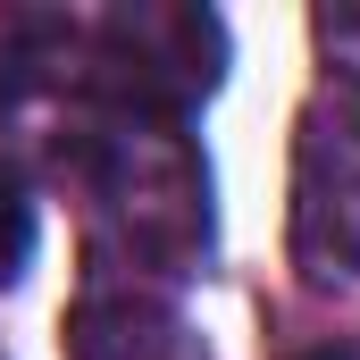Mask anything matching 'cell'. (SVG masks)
I'll list each match as a JSON object with an SVG mask.
<instances>
[{"instance_id":"8992f818","label":"cell","mask_w":360,"mask_h":360,"mask_svg":"<svg viewBox=\"0 0 360 360\" xmlns=\"http://www.w3.org/2000/svg\"><path fill=\"white\" fill-rule=\"evenodd\" d=\"M310 42H319L327 76H344V84L360 92V0H344V8H319V17H310Z\"/></svg>"},{"instance_id":"277c9868","label":"cell","mask_w":360,"mask_h":360,"mask_svg":"<svg viewBox=\"0 0 360 360\" xmlns=\"http://www.w3.org/2000/svg\"><path fill=\"white\" fill-rule=\"evenodd\" d=\"M68 360H210L168 293L134 276H92L68 310Z\"/></svg>"},{"instance_id":"3957f363","label":"cell","mask_w":360,"mask_h":360,"mask_svg":"<svg viewBox=\"0 0 360 360\" xmlns=\"http://www.w3.org/2000/svg\"><path fill=\"white\" fill-rule=\"evenodd\" d=\"M293 269H302V285H360V101L302 109V134H293Z\"/></svg>"},{"instance_id":"52a82bcc","label":"cell","mask_w":360,"mask_h":360,"mask_svg":"<svg viewBox=\"0 0 360 360\" xmlns=\"http://www.w3.org/2000/svg\"><path fill=\"white\" fill-rule=\"evenodd\" d=\"M302 360H360V344H319V352H302Z\"/></svg>"},{"instance_id":"6da1fadb","label":"cell","mask_w":360,"mask_h":360,"mask_svg":"<svg viewBox=\"0 0 360 360\" xmlns=\"http://www.w3.org/2000/svg\"><path fill=\"white\" fill-rule=\"evenodd\" d=\"M76 184L92 193L101 235L126 252V269L193 276L210 252V168L184 134V117L101 109L76 143Z\"/></svg>"},{"instance_id":"7a4b0ae2","label":"cell","mask_w":360,"mask_h":360,"mask_svg":"<svg viewBox=\"0 0 360 360\" xmlns=\"http://www.w3.org/2000/svg\"><path fill=\"white\" fill-rule=\"evenodd\" d=\"M68 51L84 59V84L109 109H143V117H184L226 76V25L210 8H176V0L68 17Z\"/></svg>"},{"instance_id":"5b68a950","label":"cell","mask_w":360,"mask_h":360,"mask_svg":"<svg viewBox=\"0 0 360 360\" xmlns=\"http://www.w3.org/2000/svg\"><path fill=\"white\" fill-rule=\"evenodd\" d=\"M25 260H34V201H25V184L0 168V293L25 276Z\"/></svg>"}]
</instances>
